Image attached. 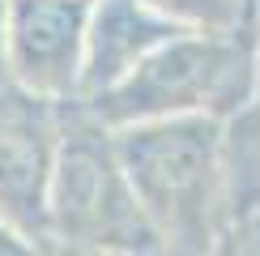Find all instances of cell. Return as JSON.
<instances>
[{
    "label": "cell",
    "instance_id": "cell-1",
    "mask_svg": "<svg viewBox=\"0 0 260 256\" xmlns=\"http://www.w3.org/2000/svg\"><path fill=\"white\" fill-rule=\"evenodd\" d=\"M111 133L162 252H218L226 231V120L171 115Z\"/></svg>",
    "mask_w": 260,
    "mask_h": 256
},
{
    "label": "cell",
    "instance_id": "cell-2",
    "mask_svg": "<svg viewBox=\"0 0 260 256\" xmlns=\"http://www.w3.org/2000/svg\"><path fill=\"white\" fill-rule=\"evenodd\" d=\"M260 94L252 26L243 30H179L149 60H141L115 90L77 99L90 115L120 128L137 120L213 115L231 120Z\"/></svg>",
    "mask_w": 260,
    "mask_h": 256
},
{
    "label": "cell",
    "instance_id": "cell-3",
    "mask_svg": "<svg viewBox=\"0 0 260 256\" xmlns=\"http://www.w3.org/2000/svg\"><path fill=\"white\" fill-rule=\"evenodd\" d=\"M51 252H162V239L141 209L137 188L120 163L111 124L81 103L64 107L60 154L47 188Z\"/></svg>",
    "mask_w": 260,
    "mask_h": 256
},
{
    "label": "cell",
    "instance_id": "cell-4",
    "mask_svg": "<svg viewBox=\"0 0 260 256\" xmlns=\"http://www.w3.org/2000/svg\"><path fill=\"white\" fill-rule=\"evenodd\" d=\"M64 107L0 77V218L47 248V188L60 154Z\"/></svg>",
    "mask_w": 260,
    "mask_h": 256
},
{
    "label": "cell",
    "instance_id": "cell-5",
    "mask_svg": "<svg viewBox=\"0 0 260 256\" xmlns=\"http://www.w3.org/2000/svg\"><path fill=\"white\" fill-rule=\"evenodd\" d=\"M90 0H5V73L51 103H77Z\"/></svg>",
    "mask_w": 260,
    "mask_h": 256
},
{
    "label": "cell",
    "instance_id": "cell-6",
    "mask_svg": "<svg viewBox=\"0 0 260 256\" xmlns=\"http://www.w3.org/2000/svg\"><path fill=\"white\" fill-rule=\"evenodd\" d=\"M179 26L167 21L145 0H90V26H85V69L81 94L99 99L115 90L141 60H149L167 39H175Z\"/></svg>",
    "mask_w": 260,
    "mask_h": 256
},
{
    "label": "cell",
    "instance_id": "cell-7",
    "mask_svg": "<svg viewBox=\"0 0 260 256\" xmlns=\"http://www.w3.org/2000/svg\"><path fill=\"white\" fill-rule=\"evenodd\" d=\"M260 209V94L226 120V222Z\"/></svg>",
    "mask_w": 260,
    "mask_h": 256
},
{
    "label": "cell",
    "instance_id": "cell-8",
    "mask_svg": "<svg viewBox=\"0 0 260 256\" xmlns=\"http://www.w3.org/2000/svg\"><path fill=\"white\" fill-rule=\"evenodd\" d=\"M179 30H243L252 26L256 0H145Z\"/></svg>",
    "mask_w": 260,
    "mask_h": 256
},
{
    "label": "cell",
    "instance_id": "cell-9",
    "mask_svg": "<svg viewBox=\"0 0 260 256\" xmlns=\"http://www.w3.org/2000/svg\"><path fill=\"white\" fill-rule=\"evenodd\" d=\"M218 252H260V209L239 213V218L226 222Z\"/></svg>",
    "mask_w": 260,
    "mask_h": 256
},
{
    "label": "cell",
    "instance_id": "cell-10",
    "mask_svg": "<svg viewBox=\"0 0 260 256\" xmlns=\"http://www.w3.org/2000/svg\"><path fill=\"white\" fill-rule=\"evenodd\" d=\"M26 252H39V248L21 231H13L5 218H0V256H26Z\"/></svg>",
    "mask_w": 260,
    "mask_h": 256
},
{
    "label": "cell",
    "instance_id": "cell-11",
    "mask_svg": "<svg viewBox=\"0 0 260 256\" xmlns=\"http://www.w3.org/2000/svg\"><path fill=\"white\" fill-rule=\"evenodd\" d=\"M0 77H9L5 73V0H0Z\"/></svg>",
    "mask_w": 260,
    "mask_h": 256
},
{
    "label": "cell",
    "instance_id": "cell-12",
    "mask_svg": "<svg viewBox=\"0 0 260 256\" xmlns=\"http://www.w3.org/2000/svg\"><path fill=\"white\" fill-rule=\"evenodd\" d=\"M252 39H256V64H260V0H256V13H252Z\"/></svg>",
    "mask_w": 260,
    "mask_h": 256
}]
</instances>
